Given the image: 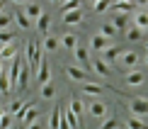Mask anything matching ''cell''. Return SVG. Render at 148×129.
I'll list each match as a JSON object with an SVG mask.
<instances>
[{
  "instance_id": "obj_45",
  "label": "cell",
  "mask_w": 148,
  "mask_h": 129,
  "mask_svg": "<svg viewBox=\"0 0 148 129\" xmlns=\"http://www.w3.org/2000/svg\"><path fill=\"white\" fill-rule=\"evenodd\" d=\"M146 51H148V39H146Z\"/></svg>"
},
{
  "instance_id": "obj_24",
  "label": "cell",
  "mask_w": 148,
  "mask_h": 129,
  "mask_svg": "<svg viewBox=\"0 0 148 129\" xmlns=\"http://www.w3.org/2000/svg\"><path fill=\"white\" fill-rule=\"evenodd\" d=\"M10 41H17V34L12 32V29H3V32H0V46L10 44Z\"/></svg>"
},
{
  "instance_id": "obj_7",
  "label": "cell",
  "mask_w": 148,
  "mask_h": 129,
  "mask_svg": "<svg viewBox=\"0 0 148 129\" xmlns=\"http://www.w3.org/2000/svg\"><path fill=\"white\" fill-rule=\"evenodd\" d=\"M49 27H51V15H49V12H41L39 20H36V32H39L41 37H46L49 34Z\"/></svg>"
},
{
  "instance_id": "obj_36",
  "label": "cell",
  "mask_w": 148,
  "mask_h": 129,
  "mask_svg": "<svg viewBox=\"0 0 148 129\" xmlns=\"http://www.w3.org/2000/svg\"><path fill=\"white\" fill-rule=\"evenodd\" d=\"M10 127H12L10 115H5V112H3V117H0V129H10Z\"/></svg>"
},
{
  "instance_id": "obj_11",
  "label": "cell",
  "mask_w": 148,
  "mask_h": 129,
  "mask_svg": "<svg viewBox=\"0 0 148 129\" xmlns=\"http://www.w3.org/2000/svg\"><path fill=\"white\" fill-rule=\"evenodd\" d=\"M134 27H138L141 32H143V29H148V10H138L136 15H134Z\"/></svg>"
},
{
  "instance_id": "obj_48",
  "label": "cell",
  "mask_w": 148,
  "mask_h": 129,
  "mask_svg": "<svg viewBox=\"0 0 148 129\" xmlns=\"http://www.w3.org/2000/svg\"><path fill=\"white\" fill-rule=\"evenodd\" d=\"M51 3H61V0H51Z\"/></svg>"
},
{
  "instance_id": "obj_14",
  "label": "cell",
  "mask_w": 148,
  "mask_h": 129,
  "mask_svg": "<svg viewBox=\"0 0 148 129\" xmlns=\"http://www.w3.org/2000/svg\"><path fill=\"white\" fill-rule=\"evenodd\" d=\"M22 12H24V17H27L29 22H32V20L36 22V20H39V15H41V12H44V10H41V8H39V5H36V3H29V5H27V8H24Z\"/></svg>"
},
{
  "instance_id": "obj_28",
  "label": "cell",
  "mask_w": 148,
  "mask_h": 129,
  "mask_svg": "<svg viewBox=\"0 0 148 129\" xmlns=\"http://www.w3.org/2000/svg\"><path fill=\"white\" fill-rule=\"evenodd\" d=\"M126 127H129V129H148V122L138 119V117H129V119H126Z\"/></svg>"
},
{
  "instance_id": "obj_1",
  "label": "cell",
  "mask_w": 148,
  "mask_h": 129,
  "mask_svg": "<svg viewBox=\"0 0 148 129\" xmlns=\"http://www.w3.org/2000/svg\"><path fill=\"white\" fill-rule=\"evenodd\" d=\"M24 49H27V56H24V66H27V68H29V73L34 76V73L39 71V63H41V46H39V41H32V39H29Z\"/></svg>"
},
{
  "instance_id": "obj_15",
  "label": "cell",
  "mask_w": 148,
  "mask_h": 129,
  "mask_svg": "<svg viewBox=\"0 0 148 129\" xmlns=\"http://www.w3.org/2000/svg\"><path fill=\"white\" fill-rule=\"evenodd\" d=\"M15 56H17V41H10V44L0 46V61H5V59H15Z\"/></svg>"
},
{
  "instance_id": "obj_42",
  "label": "cell",
  "mask_w": 148,
  "mask_h": 129,
  "mask_svg": "<svg viewBox=\"0 0 148 129\" xmlns=\"http://www.w3.org/2000/svg\"><path fill=\"white\" fill-rule=\"evenodd\" d=\"M12 3H24V0H12Z\"/></svg>"
},
{
  "instance_id": "obj_34",
  "label": "cell",
  "mask_w": 148,
  "mask_h": 129,
  "mask_svg": "<svg viewBox=\"0 0 148 129\" xmlns=\"http://www.w3.org/2000/svg\"><path fill=\"white\" fill-rule=\"evenodd\" d=\"M58 8H61V12H71V10H78V8H80V0H68V3H61Z\"/></svg>"
},
{
  "instance_id": "obj_40",
  "label": "cell",
  "mask_w": 148,
  "mask_h": 129,
  "mask_svg": "<svg viewBox=\"0 0 148 129\" xmlns=\"http://www.w3.org/2000/svg\"><path fill=\"white\" fill-rule=\"evenodd\" d=\"M5 10V0H0V12H3Z\"/></svg>"
},
{
  "instance_id": "obj_31",
  "label": "cell",
  "mask_w": 148,
  "mask_h": 129,
  "mask_svg": "<svg viewBox=\"0 0 148 129\" xmlns=\"http://www.w3.org/2000/svg\"><path fill=\"white\" fill-rule=\"evenodd\" d=\"M58 46H61V41L56 39V37H44V49L46 51H56Z\"/></svg>"
},
{
  "instance_id": "obj_19",
  "label": "cell",
  "mask_w": 148,
  "mask_h": 129,
  "mask_svg": "<svg viewBox=\"0 0 148 129\" xmlns=\"http://www.w3.org/2000/svg\"><path fill=\"white\" fill-rule=\"evenodd\" d=\"M107 44H109V41L104 39L102 34H95V37L90 39V49H92V51H104V49H107Z\"/></svg>"
},
{
  "instance_id": "obj_29",
  "label": "cell",
  "mask_w": 148,
  "mask_h": 129,
  "mask_svg": "<svg viewBox=\"0 0 148 129\" xmlns=\"http://www.w3.org/2000/svg\"><path fill=\"white\" fill-rule=\"evenodd\" d=\"M119 127H121V122L116 117H107V119H102V124L97 129H119Z\"/></svg>"
},
{
  "instance_id": "obj_37",
  "label": "cell",
  "mask_w": 148,
  "mask_h": 129,
  "mask_svg": "<svg viewBox=\"0 0 148 129\" xmlns=\"http://www.w3.org/2000/svg\"><path fill=\"white\" fill-rule=\"evenodd\" d=\"M20 107H22V100H12L10 102V112L12 115H17V110H20Z\"/></svg>"
},
{
  "instance_id": "obj_23",
  "label": "cell",
  "mask_w": 148,
  "mask_h": 129,
  "mask_svg": "<svg viewBox=\"0 0 148 129\" xmlns=\"http://www.w3.org/2000/svg\"><path fill=\"white\" fill-rule=\"evenodd\" d=\"M71 112L78 117V122L83 119V112H85V107H83V100H78V97H75V100H71Z\"/></svg>"
},
{
  "instance_id": "obj_20",
  "label": "cell",
  "mask_w": 148,
  "mask_h": 129,
  "mask_svg": "<svg viewBox=\"0 0 148 129\" xmlns=\"http://www.w3.org/2000/svg\"><path fill=\"white\" fill-rule=\"evenodd\" d=\"M36 117H39V110H36V107H29L27 112H24V117L20 119V124H22V127H29L32 122H36Z\"/></svg>"
},
{
  "instance_id": "obj_26",
  "label": "cell",
  "mask_w": 148,
  "mask_h": 129,
  "mask_svg": "<svg viewBox=\"0 0 148 129\" xmlns=\"http://www.w3.org/2000/svg\"><path fill=\"white\" fill-rule=\"evenodd\" d=\"M10 81H8V73H0V95L3 97H8L10 95Z\"/></svg>"
},
{
  "instance_id": "obj_6",
  "label": "cell",
  "mask_w": 148,
  "mask_h": 129,
  "mask_svg": "<svg viewBox=\"0 0 148 129\" xmlns=\"http://www.w3.org/2000/svg\"><path fill=\"white\" fill-rule=\"evenodd\" d=\"M29 78H32V73H29V68L22 63V68H20V76H17V90H20V93H24V90L29 88Z\"/></svg>"
},
{
  "instance_id": "obj_10",
  "label": "cell",
  "mask_w": 148,
  "mask_h": 129,
  "mask_svg": "<svg viewBox=\"0 0 148 129\" xmlns=\"http://www.w3.org/2000/svg\"><path fill=\"white\" fill-rule=\"evenodd\" d=\"M83 17H85V12L83 10H71V12H63V24H78V22H83Z\"/></svg>"
},
{
  "instance_id": "obj_38",
  "label": "cell",
  "mask_w": 148,
  "mask_h": 129,
  "mask_svg": "<svg viewBox=\"0 0 148 129\" xmlns=\"http://www.w3.org/2000/svg\"><path fill=\"white\" fill-rule=\"evenodd\" d=\"M27 129H44V124H41V122H32Z\"/></svg>"
},
{
  "instance_id": "obj_12",
  "label": "cell",
  "mask_w": 148,
  "mask_h": 129,
  "mask_svg": "<svg viewBox=\"0 0 148 129\" xmlns=\"http://www.w3.org/2000/svg\"><path fill=\"white\" fill-rule=\"evenodd\" d=\"M121 54H124V51H121V46H107L102 51V61H104V63H112V61L116 56H121Z\"/></svg>"
},
{
  "instance_id": "obj_17",
  "label": "cell",
  "mask_w": 148,
  "mask_h": 129,
  "mask_svg": "<svg viewBox=\"0 0 148 129\" xmlns=\"http://www.w3.org/2000/svg\"><path fill=\"white\" fill-rule=\"evenodd\" d=\"M61 112H63L61 102H53V112H51V117H49V129H58V122H61Z\"/></svg>"
},
{
  "instance_id": "obj_46",
  "label": "cell",
  "mask_w": 148,
  "mask_h": 129,
  "mask_svg": "<svg viewBox=\"0 0 148 129\" xmlns=\"http://www.w3.org/2000/svg\"><path fill=\"white\" fill-rule=\"evenodd\" d=\"M0 117H3V107H0Z\"/></svg>"
},
{
  "instance_id": "obj_8",
  "label": "cell",
  "mask_w": 148,
  "mask_h": 129,
  "mask_svg": "<svg viewBox=\"0 0 148 129\" xmlns=\"http://www.w3.org/2000/svg\"><path fill=\"white\" fill-rule=\"evenodd\" d=\"M90 63H92V71H97L102 78H112V68H109V63H104L102 59H92Z\"/></svg>"
},
{
  "instance_id": "obj_35",
  "label": "cell",
  "mask_w": 148,
  "mask_h": 129,
  "mask_svg": "<svg viewBox=\"0 0 148 129\" xmlns=\"http://www.w3.org/2000/svg\"><path fill=\"white\" fill-rule=\"evenodd\" d=\"M109 5H112V0H97V3L92 5V8H95V12H97V15H102L104 10H109Z\"/></svg>"
},
{
  "instance_id": "obj_47",
  "label": "cell",
  "mask_w": 148,
  "mask_h": 129,
  "mask_svg": "<svg viewBox=\"0 0 148 129\" xmlns=\"http://www.w3.org/2000/svg\"><path fill=\"white\" fill-rule=\"evenodd\" d=\"M61 3H68V0H61ZM61 3H58V5H61Z\"/></svg>"
},
{
  "instance_id": "obj_27",
  "label": "cell",
  "mask_w": 148,
  "mask_h": 129,
  "mask_svg": "<svg viewBox=\"0 0 148 129\" xmlns=\"http://www.w3.org/2000/svg\"><path fill=\"white\" fill-rule=\"evenodd\" d=\"M61 117L68 122V127H71V129H80V122H78V117L71 112V110H68V112H61Z\"/></svg>"
},
{
  "instance_id": "obj_16",
  "label": "cell",
  "mask_w": 148,
  "mask_h": 129,
  "mask_svg": "<svg viewBox=\"0 0 148 129\" xmlns=\"http://www.w3.org/2000/svg\"><path fill=\"white\" fill-rule=\"evenodd\" d=\"M124 81H126V85H143L146 83V76L141 71H129Z\"/></svg>"
},
{
  "instance_id": "obj_43",
  "label": "cell",
  "mask_w": 148,
  "mask_h": 129,
  "mask_svg": "<svg viewBox=\"0 0 148 129\" xmlns=\"http://www.w3.org/2000/svg\"><path fill=\"white\" fill-rule=\"evenodd\" d=\"M0 73H3V61H0Z\"/></svg>"
},
{
  "instance_id": "obj_39",
  "label": "cell",
  "mask_w": 148,
  "mask_h": 129,
  "mask_svg": "<svg viewBox=\"0 0 148 129\" xmlns=\"http://www.w3.org/2000/svg\"><path fill=\"white\" fill-rule=\"evenodd\" d=\"M134 3H136V8H138V5H141V8H143V10L148 8V0H134Z\"/></svg>"
},
{
  "instance_id": "obj_41",
  "label": "cell",
  "mask_w": 148,
  "mask_h": 129,
  "mask_svg": "<svg viewBox=\"0 0 148 129\" xmlns=\"http://www.w3.org/2000/svg\"><path fill=\"white\" fill-rule=\"evenodd\" d=\"M114 3H134V0H114Z\"/></svg>"
},
{
  "instance_id": "obj_5",
  "label": "cell",
  "mask_w": 148,
  "mask_h": 129,
  "mask_svg": "<svg viewBox=\"0 0 148 129\" xmlns=\"http://www.w3.org/2000/svg\"><path fill=\"white\" fill-rule=\"evenodd\" d=\"M73 51H75V59H78V63L83 66V71H85V73H88V71L92 68V63H90V51H88L85 46H75Z\"/></svg>"
},
{
  "instance_id": "obj_32",
  "label": "cell",
  "mask_w": 148,
  "mask_h": 129,
  "mask_svg": "<svg viewBox=\"0 0 148 129\" xmlns=\"http://www.w3.org/2000/svg\"><path fill=\"white\" fill-rule=\"evenodd\" d=\"M126 39H131V41H141V39H143V32H141L138 27H134V24H131V27H129V32H126Z\"/></svg>"
},
{
  "instance_id": "obj_4",
  "label": "cell",
  "mask_w": 148,
  "mask_h": 129,
  "mask_svg": "<svg viewBox=\"0 0 148 129\" xmlns=\"http://www.w3.org/2000/svg\"><path fill=\"white\" fill-rule=\"evenodd\" d=\"M66 76H68V78H73V81H80V83L92 81V76H90V73H85L83 68H78V66H66Z\"/></svg>"
},
{
  "instance_id": "obj_9",
  "label": "cell",
  "mask_w": 148,
  "mask_h": 129,
  "mask_svg": "<svg viewBox=\"0 0 148 129\" xmlns=\"http://www.w3.org/2000/svg\"><path fill=\"white\" fill-rule=\"evenodd\" d=\"M129 22H131V15H119V12H114V17H112V27L119 32V29H126L129 27Z\"/></svg>"
},
{
  "instance_id": "obj_3",
  "label": "cell",
  "mask_w": 148,
  "mask_h": 129,
  "mask_svg": "<svg viewBox=\"0 0 148 129\" xmlns=\"http://www.w3.org/2000/svg\"><path fill=\"white\" fill-rule=\"evenodd\" d=\"M88 115H90V119L102 122V119L109 117V105H107V102H102V100H92L90 105H88Z\"/></svg>"
},
{
  "instance_id": "obj_49",
  "label": "cell",
  "mask_w": 148,
  "mask_h": 129,
  "mask_svg": "<svg viewBox=\"0 0 148 129\" xmlns=\"http://www.w3.org/2000/svg\"><path fill=\"white\" fill-rule=\"evenodd\" d=\"M146 63H148V56H146Z\"/></svg>"
},
{
  "instance_id": "obj_22",
  "label": "cell",
  "mask_w": 148,
  "mask_h": 129,
  "mask_svg": "<svg viewBox=\"0 0 148 129\" xmlns=\"http://www.w3.org/2000/svg\"><path fill=\"white\" fill-rule=\"evenodd\" d=\"M12 20H17V24H20L22 29H32V22L24 17V12H22V10H15V12H12Z\"/></svg>"
},
{
  "instance_id": "obj_25",
  "label": "cell",
  "mask_w": 148,
  "mask_h": 129,
  "mask_svg": "<svg viewBox=\"0 0 148 129\" xmlns=\"http://www.w3.org/2000/svg\"><path fill=\"white\" fill-rule=\"evenodd\" d=\"M100 34H102L104 39L109 41V39H114V37H116V29H114V27H112V24H109V22H104L102 27H100Z\"/></svg>"
},
{
  "instance_id": "obj_50",
  "label": "cell",
  "mask_w": 148,
  "mask_h": 129,
  "mask_svg": "<svg viewBox=\"0 0 148 129\" xmlns=\"http://www.w3.org/2000/svg\"><path fill=\"white\" fill-rule=\"evenodd\" d=\"M10 129H12V127H10Z\"/></svg>"
},
{
  "instance_id": "obj_30",
  "label": "cell",
  "mask_w": 148,
  "mask_h": 129,
  "mask_svg": "<svg viewBox=\"0 0 148 129\" xmlns=\"http://www.w3.org/2000/svg\"><path fill=\"white\" fill-rule=\"evenodd\" d=\"M41 97H46V100H53V97H56V88H53V83L41 85Z\"/></svg>"
},
{
  "instance_id": "obj_2",
  "label": "cell",
  "mask_w": 148,
  "mask_h": 129,
  "mask_svg": "<svg viewBox=\"0 0 148 129\" xmlns=\"http://www.w3.org/2000/svg\"><path fill=\"white\" fill-rule=\"evenodd\" d=\"M129 110L134 117L148 122V97L146 95H129Z\"/></svg>"
},
{
  "instance_id": "obj_13",
  "label": "cell",
  "mask_w": 148,
  "mask_h": 129,
  "mask_svg": "<svg viewBox=\"0 0 148 129\" xmlns=\"http://www.w3.org/2000/svg\"><path fill=\"white\" fill-rule=\"evenodd\" d=\"M36 81H39L41 85L51 83V73H49V63H46V61H41V63H39V71H36Z\"/></svg>"
},
{
  "instance_id": "obj_18",
  "label": "cell",
  "mask_w": 148,
  "mask_h": 129,
  "mask_svg": "<svg viewBox=\"0 0 148 129\" xmlns=\"http://www.w3.org/2000/svg\"><path fill=\"white\" fill-rule=\"evenodd\" d=\"M121 63H124L129 71H134V66L138 63V54L136 51H124L121 54Z\"/></svg>"
},
{
  "instance_id": "obj_21",
  "label": "cell",
  "mask_w": 148,
  "mask_h": 129,
  "mask_svg": "<svg viewBox=\"0 0 148 129\" xmlns=\"http://www.w3.org/2000/svg\"><path fill=\"white\" fill-rule=\"evenodd\" d=\"M58 41H61V46H66L68 51H73V49L78 46V37H75V34H71V32H68V34H63Z\"/></svg>"
},
{
  "instance_id": "obj_33",
  "label": "cell",
  "mask_w": 148,
  "mask_h": 129,
  "mask_svg": "<svg viewBox=\"0 0 148 129\" xmlns=\"http://www.w3.org/2000/svg\"><path fill=\"white\" fill-rule=\"evenodd\" d=\"M10 22H12V12H0V32L3 29H10Z\"/></svg>"
},
{
  "instance_id": "obj_44",
  "label": "cell",
  "mask_w": 148,
  "mask_h": 129,
  "mask_svg": "<svg viewBox=\"0 0 148 129\" xmlns=\"http://www.w3.org/2000/svg\"><path fill=\"white\" fill-rule=\"evenodd\" d=\"M95 3H97V0H90V5H95Z\"/></svg>"
}]
</instances>
